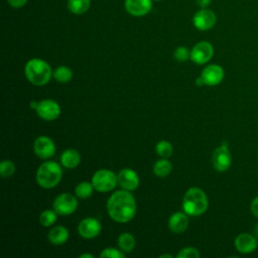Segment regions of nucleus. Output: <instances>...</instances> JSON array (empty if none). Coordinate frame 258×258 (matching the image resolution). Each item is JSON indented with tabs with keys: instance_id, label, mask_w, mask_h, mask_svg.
I'll return each mask as SVG.
<instances>
[{
	"instance_id": "30",
	"label": "nucleus",
	"mask_w": 258,
	"mask_h": 258,
	"mask_svg": "<svg viewBox=\"0 0 258 258\" xmlns=\"http://www.w3.org/2000/svg\"><path fill=\"white\" fill-rule=\"evenodd\" d=\"M102 258H124L125 255L115 248H106L100 254Z\"/></svg>"
},
{
	"instance_id": "34",
	"label": "nucleus",
	"mask_w": 258,
	"mask_h": 258,
	"mask_svg": "<svg viewBox=\"0 0 258 258\" xmlns=\"http://www.w3.org/2000/svg\"><path fill=\"white\" fill-rule=\"evenodd\" d=\"M253 232H254V237H255V238H256V240L258 241V223H257V224H256V226L254 227Z\"/></svg>"
},
{
	"instance_id": "20",
	"label": "nucleus",
	"mask_w": 258,
	"mask_h": 258,
	"mask_svg": "<svg viewBox=\"0 0 258 258\" xmlns=\"http://www.w3.org/2000/svg\"><path fill=\"white\" fill-rule=\"evenodd\" d=\"M91 0H68L69 10L77 15L84 14L90 8Z\"/></svg>"
},
{
	"instance_id": "4",
	"label": "nucleus",
	"mask_w": 258,
	"mask_h": 258,
	"mask_svg": "<svg viewBox=\"0 0 258 258\" xmlns=\"http://www.w3.org/2000/svg\"><path fill=\"white\" fill-rule=\"evenodd\" d=\"M61 175V168L56 162L46 161L37 168L36 181L43 188H52L60 181Z\"/></svg>"
},
{
	"instance_id": "24",
	"label": "nucleus",
	"mask_w": 258,
	"mask_h": 258,
	"mask_svg": "<svg viewBox=\"0 0 258 258\" xmlns=\"http://www.w3.org/2000/svg\"><path fill=\"white\" fill-rule=\"evenodd\" d=\"M93 188H94V186L92 183H90L88 181H83V182H80L76 186L75 194L80 199H87L92 196Z\"/></svg>"
},
{
	"instance_id": "19",
	"label": "nucleus",
	"mask_w": 258,
	"mask_h": 258,
	"mask_svg": "<svg viewBox=\"0 0 258 258\" xmlns=\"http://www.w3.org/2000/svg\"><path fill=\"white\" fill-rule=\"evenodd\" d=\"M81 161L80 153L75 149H67L61 153L60 162L67 168H75Z\"/></svg>"
},
{
	"instance_id": "3",
	"label": "nucleus",
	"mask_w": 258,
	"mask_h": 258,
	"mask_svg": "<svg viewBox=\"0 0 258 258\" xmlns=\"http://www.w3.org/2000/svg\"><path fill=\"white\" fill-rule=\"evenodd\" d=\"M25 76L27 80L35 86L47 84L52 75L49 64L40 58H32L25 64Z\"/></svg>"
},
{
	"instance_id": "33",
	"label": "nucleus",
	"mask_w": 258,
	"mask_h": 258,
	"mask_svg": "<svg viewBox=\"0 0 258 258\" xmlns=\"http://www.w3.org/2000/svg\"><path fill=\"white\" fill-rule=\"evenodd\" d=\"M198 5L201 7V8H208V6L211 4L212 0H196Z\"/></svg>"
},
{
	"instance_id": "23",
	"label": "nucleus",
	"mask_w": 258,
	"mask_h": 258,
	"mask_svg": "<svg viewBox=\"0 0 258 258\" xmlns=\"http://www.w3.org/2000/svg\"><path fill=\"white\" fill-rule=\"evenodd\" d=\"M52 76L59 83H68L73 78V72L70 68L64 67V66H60V67L56 68L53 71Z\"/></svg>"
},
{
	"instance_id": "1",
	"label": "nucleus",
	"mask_w": 258,
	"mask_h": 258,
	"mask_svg": "<svg viewBox=\"0 0 258 258\" xmlns=\"http://www.w3.org/2000/svg\"><path fill=\"white\" fill-rule=\"evenodd\" d=\"M109 216L118 223H126L132 220L136 214V202L129 190H118L107 201Z\"/></svg>"
},
{
	"instance_id": "7",
	"label": "nucleus",
	"mask_w": 258,
	"mask_h": 258,
	"mask_svg": "<svg viewBox=\"0 0 258 258\" xmlns=\"http://www.w3.org/2000/svg\"><path fill=\"white\" fill-rule=\"evenodd\" d=\"M52 207H53V210L56 212V214L61 216H67V215L73 214L77 210L78 201L73 195L69 192H64V194H60L54 199Z\"/></svg>"
},
{
	"instance_id": "5",
	"label": "nucleus",
	"mask_w": 258,
	"mask_h": 258,
	"mask_svg": "<svg viewBox=\"0 0 258 258\" xmlns=\"http://www.w3.org/2000/svg\"><path fill=\"white\" fill-rule=\"evenodd\" d=\"M118 182L117 175L108 169H100L94 173L92 177V184L95 189L101 192L112 190Z\"/></svg>"
},
{
	"instance_id": "13",
	"label": "nucleus",
	"mask_w": 258,
	"mask_h": 258,
	"mask_svg": "<svg viewBox=\"0 0 258 258\" xmlns=\"http://www.w3.org/2000/svg\"><path fill=\"white\" fill-rule=\"evenodd\" d=\"M125 10L132 16L146 15L152 8V0H125Z\"/></svg>"
},
{
	"instance_id": "6",
	"label": "nucleus",
	"mask_w": 258,
	"mask_h": 258,
	"mask_svg": "<svg viewBox=\"0 0 258 258\" xmlns=\"http://www.w3.org/2000/svg\"><path fill=\"white\" fill-rule=\"evenodd\" d=\"M212 162L214 168L220 172L226 171L230 167L232 162V155L227 142L222 143L221 146L214 150L212 155Z\"/></svg>"
},
{
	"instance_id": "29",
	"label": "nucleus",
	"mask_w": 258,
	"mask_h": 258,
	"mask_svg": "<svg viewBox=\"0 0 258 258\" xmlns=\"http://www.w3.org/2000/svg\"><path fill=\"white\" fill-rule=\"evenodd\" d=\"M178 258H199L200 253L196 248L192 247H186L179 251V253L176 255Z\"/></svg>"
},
{
	"instance_id": "37",
	"label": "nucleus",
	"mask_w": 258,
	"mask_h": 258,
	"mask_svg": "<svg viewBox=\"0 0 258 258\" xmlns=\"http://www.w3.org/2000/svg\"><path fill=\"white\" fill-rule=\"evenodd\" d=\"M164 257H167V258H171L172 256L169 255V254H164V255H160V258H164Z\"/></svg>"
},
{
	"instance_id": "22",
	"label": "nucleus",
	"mask_w": 258,
	"mask_h": 258,
	"mask_svg": "<svg viewBox=\"0 0 258 258\" xmlns=\"http://www.w3.org/2000/svg\"><path fill=\"white\" fill-rule=\"evenodd\" d=\"M171 163L166 159H159L153 166V171L158 177H165L171 171Z\"/></svg>"
},
{
	"instance_id": "31",
	"label": "nucleus",
	"mask_w": 258,
	"mask_h": 258,
	"mask_svg": "<svg viewBox=\"0 0 258 258\" xmlns=\"http://www.w3.org/2000/svg\"><path fill=\"white\" fill-rule=\"evenodd\" d=\"M28 0H7L9 5L13 8H21L23 7Z\"/></svg>"
},
{
	"instance_id": "9",
	"label": "nucleus",
	"mask_w": 258,
	"mask_h": 258,
	"mask_svg": "<svg viewBox=\"0 0 258 258\" xmlns=\"http://www.w3.org/2000/svg\"><path fill=\"white\" fill-rule=\"evenodd\" d=\"M214 54V47L209 41H200L194 45L190 50V59L198 63L204 64L208 62Z\"/></svg>"
},
{
	"instance_id": "10",
	"label": "nucleus",
	"mask_w": 258,
	"mask_h": 258,
	"mask_svg": "<svg viewBox=\"0 0 258 258\" xmlns=\"http://www.w3.org/2000/svg\"><path fill=\"white\" fill-rule=\"evenodd\" d=\"M37 115L46 121H52L60 115V107L53 100H42L40 101L36 108Z\"/></svg>"
},
{
	"instance_id": "27",
	"label": "nucleus",
	"mask_w": 258,
	"mask_h": 258,
	"mask_svg": "<svg viewBox=\"0 0 258 258\" xmlns=\"http://www.w3.org/2000/svg\"><path fill=\"white\" fill-rule=\"evenodd\" d=\"M15 171V165L10 160H3L0 163V174L2 177L6 178L11 176Z\"/></svg>"
},
{
	"instance_id": "15",
	"label": "nucleus",
	"mask_w": 258,
	"mask_h": 258,
	"mask_svg": "<svg viewBox=\"0 0 258 258\" xmlns=\"http://www.w3.org/2000/svg\"><path fill=\"white\" fill-rule=\"evenodd\" d=\"M235 247L237 251L243 254H249L257 248L258 241L254 237V235L248 233H241L235 239Z\"/></svg>"
},
{
	"instance_id": "28",
	"label": "nucleus",
	"mask_w": 258,
	"mask_h": 258,
	"mask_svg": "<svg viewBox=\"0 0 258 258\" xmlns=\"http://www.w3.org/2000/svg\"><path fill=\"white\" fill-rule=\"evenodd\" d=\"M173 56L178 61H185L190 58V51L184 46H178L173 53Z\"/></svg>"
},
{
	"instance_id": "26",
	"label": "nucleus",
	"mask_w": 258,
	"mask_h": 258,
	"mask_svg": "<svg viewBox=\"0 0 258 258\" xmlns=\"http://www.w3.org/2000/svg\"><path fill=\"white\" fill-rule=\"evenodd\" d=\"M155 150H156V153H157L159 156L165 157V158L171 156L172 151H173L171 144H170L168 141H165V140L159 141V142L156 144Z\"/></svg>"
},
{
	"instance_id": "36",
	"label": "nucleus",
	"mask_w": 258,
	"mask_h": 258,
	"mask_svg": "<svg viewBox=\"0 0 258 258\" xmlns=\"http://www.w3.org/2000/svg\"><path fill=\"white\" fill-rule=\"evenodd\" d=\"M80 257L81 258H85V257H89V258H93L94 256L93 255H91V254H82V255H80Z\"/></svg>"
},
{
	"instance_id": "14",
	"label": "nucleus",
	"mask_w": 258,
	"mask_h": 258,
	"mask_svg": "<svg viewBox=\"0 0 258 258\" xmlns=\"http://www.w3.org/2000/svg\"><path fill=\"white\" fill-rule=\"evenodd\" d=\"M204 84L207 86H216L224 79V70L219 64L207 66L201 75Z\"/></svg>"
},
{
	"instance_id": "16",
	"label": "nucleus",
	"mask_w": 258,
	"mask_h": 258,
	"mask_svg": "<svg viewBox=\"0 0 258 258\" xmlns=\"http://www.w3.org/2000/svg\"><path fill=\"white\" fill-rule=\"evenodd\" d=\"M117 177L118 183L126 190H134L139 184V177L137 173L130 168L122 169L118 173Z\"/></svg>"
},
{
	"instance_id": "21",
	"label": "nucleus",
	"mask_w": 258,
	"mask_h": 258,
	"mask_svg": "<svg viewBox=\"0 0 258 258\" xmlns=\"http://www.w3.org/2000/svg\"><path fill=\"white\" fill-rule=\"evenodd\" d=\"M118 246L123 252L129 253L135 247V239L130 233H123L118 237Z\"/></svg>"
},
{
	"instance_id": "12",
	"label": "nucleus",
	"mask_w": 258,
	"mask_h": 258,
	"mask_svg": "<svg viewBox=\"0 0 258 258\" xmlns=\"http://www.w3.org/2000/svg\"><path fill=\"white\" fill-rule=\"evenodd\" d=\"M78 232L85 239L95 238L101 232V224L95 218H86L80 222Z\"/></svg>"
},
{
	"instance_id": "11",
	"label": "nucleus",
	"mask_w": 258,
	"mask_h": 258,
	"mask_svg": "<svg viewBox=\"0 0 258 258\" xmlns=\"http://www.w3.org/2000/svg\"><path fill=\"white\" fill-rule=\"evenodd\" d=\"M33 149L35 154L42 158L46 159L51 157L55 152V146L53 141L47 136H39L35 139L33 144Z\"/></svg>"
},
{
	"instance_id": "35",
	"label": "nucleus",
	"mask_w": 258,
	"mask_h": 258,
	"mask_svg": "<svg viewBox=\"0 0 258 258\" xmlns=\"http://www.w3.org/2000/svg\"><path fill=\"white\" fill-rule=\"evenodd\" d=\"M196 84H197L198 86L205 85V84H204V81H203V79H202V77H199V78L196 80Z\"/></svg>"
},
{
	"instance_id": "38",
	"label": "nucleus",
	"mask_w": 258,
	"mask_h": 258,
	"mask_svg": "<svg viewBox=\"0 0 258 258\" xmlns=\"http://www.w3.org/2000/svg\"><path fill=\"white\" fill-rule=\"evenodd\" d=\"M154 1H160V0H154Z\"/></svg>"
},
{
	"instance_id": "2",
	"label": "nucleus",
	"mask_w": 258,
	"mask_h": 258,
	"mask_svg": "<svg viewBox=\"0 0 258 258\" xmlns=\"http://www.w3.org/2000/svg\"><path fill=\"white\" fill-rule=\"evenodd\" d=\"M209 206L207 195L199 187H190L184 194L182 208L185 214L189 216L203 215Z\"/></svg>"
},
{
	"instance_id": "17",
	"label": "nucleus",
	"mask_w": 258,
	"mask_h": 258,
	"mask_svg": "<svg viewBox=\"0 0 258 258\" xmlns=\"http://www.w3.org/2000/svg\"><path fill=\"white\" fill-rule=\"evenodd\" d=\"M188 225V219L185 214L177 212L174 213L168 220V228L171 232L180 234L184 232Z\"/></svg>"
},
{
	"instance_id": "32",
	"label": "nucleus",
	"mask_w": 258,
	"mask_h": 258,
	"mask_svg": "<svg viewBox=\"0 0 258 258\" xmlns=\"http://www.w3.org/2000/svg\"><path fill=\"white\" fill-rule=\"evenodd\" d=\"M250 210H251V213L253 214V216H255L258 219V197H256L252 201L251 206H250Z\"/></svg>"
},
{
	"instance_id": "25",
	"label": "nucleus",
	"mask_w": 258,
	"mask_h": 258,
	"mask_svg": "<svg viewBox=\"0 0 258 258\" xmlns=\"http://www.w3.org/2000/svg\"><path fill=\"white\" fill-rule=\"evenodd\" d=\"M55 221H56V212L55 211L45 210L39 216V223L43 227H49V226L53 225L55 223Z\"/></svg>"
},
{
	"instance_id": "18",
	"label": "nucleus",
	"mask_w": 258,
	"mask_h": 258,
	"mask_svg": "<svg viewBox=\"0 0 258 258\" xmlns=\"http://www.w3.org/2000/svg\"><path fill=\"white\" fill-rule=\"evenodd\" d=\"M47 238L51 244L61 245L67 242L69 238V231L62 226H55L50 229Z\"/></svg>"
},
{
	"instance_id": "8",
	"label": "nucleus",
	"mask_w": 258,
	"mask_h": 258,
	"mask_svg": "<svg viewBox=\"0 0 258 258\" xmlns=\"http://www.w3.org/2000/svg\"><path fill=\"white\" fill-rule=\"evenodd\" d=\"M217 22V16L215 12L208 8H201L196 12L192 18V23L195 27L199 30L206 31L215 26Z\"/></svg>"
}]
</instances>
